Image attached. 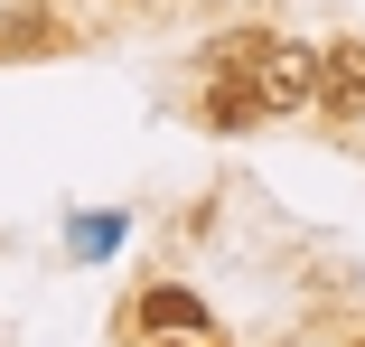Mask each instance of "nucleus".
Listing matches in <instances>:
<instances>
[{"instance_id": "1", "label": "nucleus", "mask_w": 365, "mask_h": 347, "mask_svg": "<svg viewBox=\"0 0 365 347\" xmlns=\"http://www.w3.org/2000/svg\"><path fill=\"white\" fill-rule=\"evenodd\" d=\"M225 85H244V94L262 104V122H281V113H309V104H319V47H300V38H272V47L253 56V76H225Z\"/></svg>"}, {"instance_id": "2", "label": "nucleus", "mask_w": 365, "mask_h": 347, "mask_svg": "<svg viewBox=\"0 0 365 347\" xmlns=\"http://www.w3.org/2000/svg\"><path fill=\"white\" fill-rule=\"evenodd\" d=\"M319 113L328 122H365V38H328L319 47Z\"/></svg>"}, {"instance_id": "3", "label": "nucleus", "mask_w": 365, "mask_h": 347, "mask_svg": "<svg viewBox=\"0 0 365 347\" xmlns=\"http://www.w3.org/2000/svg\"><path fill=\"white\" fill-rule=\"evenodd\" d=\"M131 328H187V338H215V319H206V301L187 291V282H150L131 301Z\"/></svg>"}, {"instance_id": "4", "label": "nucleus", "mask_w": 365, "mask_h": 347, "mask_svg": "<svg viewBox=\"0 0 365 347\" xmlns=\"http://www.w3.org/2000/svg\"><path fill=\"white\" fill-rule=\"evenodd\" d=\"M38 47H47V56L66 47V29H56L47 10H10V19H0V66H10V56H38Z\"/></svg>"}, {"instance_id": "5", "label": "nucleus", "mask_w": 365, "mask_h": 347, "mask_svg": "<svg viewBox=\"0 0 365 347\" xmlns=\"http://www.w3.org/2000/svg\"><path fill=\"white\" fill-rule=\"evenodd\" d=\"M262 47H272V29H225V38L206 47V76H253Z\"/></svg>"}, {"instance_id": "6", "label": "nucleus", "mask_w": 365, "mask_h": 347, "mask_svg": "<svg viewBox=\"0 0 365 347\" xmlns=\"http://www.w3.org/2000/svg\"><path fill=\"white\" fill-rule=\"evenodd\" d=\"M113 244H122V216H85L76 226V253H113Z\"/></svg>"}, {"instance_id": "7", "label": "nucleus", "mask_w": 365, "mask_h": 347, "mask_svg": "<svg viewBox=\"0 0 365 347\" xmlns=\"http://www.w3.org/2000/svg\"><path fill=\"white\" fill-rule=\"evenodd\" d=\"M140 347H225V338H187V328H140Z\"/></svg>"}]
</instances>
